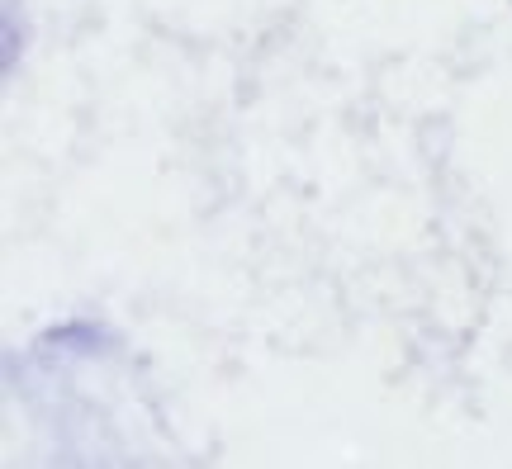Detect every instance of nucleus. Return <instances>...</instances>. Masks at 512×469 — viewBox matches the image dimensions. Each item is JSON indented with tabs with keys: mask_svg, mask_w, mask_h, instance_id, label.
<instances>
[]
</instances>
